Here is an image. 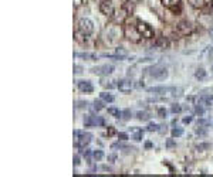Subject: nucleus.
Listing matches in <instances>:
<instances>
[{
  "label": "nucleus",
  "instance_id": "nucleus-1",
  "mask_svg": "<svg viewBox=\"0 0 213 177\" xmlns=\"http://www.w3.org/2000/svg\"><path fill=\"white\" fill-rule=\"evenodd\" d=\"M147 91L149 94H159V95L171 94L172 97H176V95L182 94V88H176V86H151Z\"/></svg>",
  "mask_w": 213,
  "mask_h": 177
},
{
  "label": "nucleus",
  "instance_id": "nucleus-2",
  "mask_svg": "<svg viewBox=\"0 0 213 177\" xmlns=\"http://www.w3.org/2000/svg\"><path fill=\"white\" fill-rule=\"evenodd\" d=\"M124 35L131 41V43H139L144 37L141 35V33L138 31L136 29V24H131V23H127L125 27H124Z\"/></svg>",
  "mask_w": 213,
  "mask_h": 177
},
{
  "label": "nucleus",
  "instance_id": "nucleus-3",
  "mask_svg": "<svg viewBox=\"0 0 213 177\" xmlns=\"http://www.w3.org/2000/svg\"><path fill=\"white\" fill-rule=\"evenodd\" d=\"M147 74H149L152 78H155V80H159L162 81L165 80L166 77H168V68L164 67V65H152V67H149L147 69Z\"/></svg>",
  "mask_w": 213,
  "mask_h": 177
},
{
  "label": "nucleus",
  "instance_id": "nucleus-4",
  "mask_svg": "<svg viewBox=\"0 0 213 177\" xmlns=\"http://www.w3.org/2000/svg\"><path fill=\"white\" fill-rule=\"evenodd\" d=\"M77 31H80L84 35H91L94 33V23L90 18L82 17V18L78 20V23H77Z\"/></svg>",
  "mask_w": 213,
  "mask_h": 177
},
{
  "label": "nucleus",
  "instance_id": "nucleus-5",
  "mask_svg": "<svg viewBox=\"0 0 213 177\" xmlns=\"http://www.w3.org/2000/svg\"><path fill=\"white\" fill-rule=\"evenodd\" d=\"M136 29H138V31L141 33V35L144 37V38H147V40H151V38H153L155 37V31H153V29L148 24L147 21H142V20H136Z\"/></svg>",
  "mask_w": 213,
  "mask_h": 177
},
{
  "label": "nucleus",
  "instance_id": "nucleus-6",
  "mask_svg": "<svg viewBox=\"0 0 213 177\" xmlns=\"http://www.w3.org/2000/svg\"><path fill=\"white\" fill-rule=\"evenodd\" d=\"M74 136L77 138V146L81 147V149H84L85 146H88L91 143V140H92V135L90 132H78V130H75Z\"/></svg>",
  "mask_w": 213,
  "mask_h": 177
},
{
  "label": "nucleus",
  "instance_id": "nucleus-7",
  "mask_svg": "<svg viewBox=\"0 0 213 177\" xmlns=\"http://www.w3.org/2000/svg\"><path fill=\"white\" fill-rule=\"evenodd\" d=\"M193 31H195V26L188 20H183L176 24V33L179 35H190Z\"/></svg>",
  "mask_w": 213,
  "mask_h": 177
},
{
  "label": "nucleus",
  "instance_id": "nucleus-8",
  "mask_svg": "<svg viewBox=\"0 0 213 177\" xmlns=\"http://www.w3.org/2000/svg\"><path fill=\"white\" fill-rule=\"evenodd\" d=\"M99 12L104 16L112 17L115 14V7L112 0H99Z\"/></svg>",
  "mask_w": 213,
  "mask_h": 177
},
{
  "label": "nucleus",
  "instance_id": "nucleus-9",
  "mask_svg": "<svg viewBox=\"0 0 213 177\" xmlns=\"http://www.w3.org/2000/svg\"><path fill=\"white\" fill-rule=\"evenodd\" d=\"M162 6L175 14H179L182 12V0H162Z\"/></svg>",
  "mask_w": 213,
  "mask_h": 177
},
{
  "label": "nucleus",
  "instance_id": "nucleus-10",
  "mask_svg": "<svg viewBox=\"0 0 213 177\" xmlns=\"http://www.w3.org/2000/svg\"><path fill=\"white\" fill-rule=\"evenodd\" d=\"M115 69V67L112 64H104V65H98V67H92L90 71L95 75H110L112 74Z\"/></svg>",
  "mask_w": 213,
  "mask_h": 177
},
{
  "label": "nucleus",
  "instance_id": "nucleus-11",
  "mask_svg": "<svg viewBox=\"0 0 213 177\" xmlns=\"http://www.w3.org/2000/svg\"><path fill=\"white\" fill-rule=\"evenodd\" d=\"M118 89H119V92H122V94H129L132 89H134V86H135V84H134V81L132 80H128V78H125V80H119L118 81Z\"/></svg>",
  "mask_w": 213,
  "mask_h": 177
},
{
  "label": "nucleus",
  "instance_id": "nucleus-12",
  "mask_svg": "<svg viewBox=\"0 0 213 177\" xmlns=\"http://www.w3.org/2000/svg\"><path fill=\"white\" fill-rule=\"evenodd\" d=\"M84 125H85V126H104V125H105V120H104L101 116L88 115L87 118H84Z\"/></svg>",
  "mask_w": 213,
  "mask_h": 177
},
{
  "label": "nucleus",
  "instance_id": "nucleus-13",
  "mask_svg": "<svg viewBox=\"0 0 213 177\" xmlns=\"http://www.w3.org/2000/svg\"><path fill=\"white\" fill-rule=\"evenodd\" d=\"M77 86H78V89L84 92V94H92L94 92V85H92V82L88 80L85 81H78L77 82Z\"/></svg>",
  "mask_w": 213,
  "mask_h": 177
},
{
  "label": "nucleus",
  "instance_id": "nucleus-14",
  "mask_svg": "<svg viewBox=\"0 0 213 177\" xmlns=\"http://www.w3.org/2000/svg\"><path fill=\"white\" fill-rule=\"evenodd\" d=\"M153 46H155L156 48H168V47H169V40H168V37H164V35L156 37Z\"/></svg>",
  "mask_w": 213,
  "mask_h": 177
},
{
  "label": "nucleus",
  "instance_id": "nucleus-15",
  "mask_svg": "<svg viewBox=\"0 0 213 177\" xmlns=\"http://www.w3.org/2000/svg\"><path fill=\"white\" fill-rule=\"evenodd\" d=\"M197 105L202 106H212L213 105V97L212 95H203L197 99Z\"/></svg>",
  "mask_w": 213,
  "mask_h": 177
},
{
  "label": "nucleus",
  "instance_id": "nucleus-16",
  "mask_svg": "<svg viewBox=\"0 0 213 177\" xmlns=\"http://www.w3.org/2000/svg\"><path fill=\"white\" fill-rule=\"evenodd\" d=\"M74 57L82 58V60H88V61H94V60L98 58V55H95V54H92V52H75Z\"/></svg>",
  "mask_w": 213,
  "mask_h": 177
},
{
  "label": "nucleus",
  "instance_id": "nucleus-17",
  "mask_svg": "<svg viewBox=\"0 0 213 177\" xmlns=\"http://www.w3.org/2000/svg\"><path fill=\"white\" fill-rule=\"evenodd\" d=\"M189 4L195 9H203L206 4H208V0H188Z\"/></svg>",
  "mask_w": 213,
  "mask_h": 177
},
{
  "label": "nucleus",
  "instance_id": "nucleus-18",
  "mask_svg": "<svg viewBox=\"0 0 213 177\" xmlns=\"http://www.w3.org/2000/svg\"><path fill=\"white\" fill-rule=\"evenodd\" d=\"M136 119L145 122V120H149V119H151V115H149V112H147V111H139V112H136Z\"/></svg>",
  "mask_w": 213,
  "mask_h": 177
},
{
  "label": "nucleus",
  "instance_id": "nucleus-19",
  "mask_svg": "<svg viewBox=\"0 0 213 177\" xmlns=\"http://www.w3.org/2000/svg\"><path fill=\"white\" fill-rule=\"evenodd\" d=\"M206 75H208V72L205 68H197L195 71V78H197V80H205Z\"/></svg>",
  "mask_w": 213,
  "mask_h": 177
},
{
  "label": "nucleus",
  "instance_id": "nucleus-20",
  "mask_svg": "<svg viewBox=\"0 0 213 177\" xmlns=\"http://www.w3.org/2000/svg\"><path fill=\"white\" fill-rule=\"evenodd\" d=\"M132 139H134L135 142H141V140L144 139V130L136 129V130L134 132V135H132Z\"/></svg>",
  "mask_w": 213,
  "mask_h": 177
},
{
  "label": "nucleus",
  "instance_id": "nucleus-21",
  "mask_svg": "<svg viewBox=\"0 0 213 177\" xmlns=\"http://www.w3.org/2000/svg\"><path fill=\"white\" fill-rule=\"evenodd\" d=\"M99 98L104 101V102H114L115 98L111 95V94H108V92H101L99 94Z\"/></svg>",
  "mask_w": 213,
  "mask_h": 177
},
{
  "label": "nucleus",
  "instance_id": "nucleus-22",
  "mask_svg": "<svg viewBox=\"0 0 213 177\" xmlns=\"http://www.w3.org/2000/svg\"><path fill=\"white\" fill-rule=\"evenodd\" d=\"M108 113L114 118H121L122 116V111H119L118 108H108Z\"/></svg>",
  "mask_w": 213,
  "mask_h": 177
},
{
  "label": "nucleus",
  "instance_id": "nucleus-23",
  "mask_svg": "<svg viewBox=\"0 0 213 177\" xmlns=\"http://www.w3.org/2000/svg\"><path fill=\"white\" fill-rule=\"evenodd\" d=\"M92 106H94V109L95 111H101V109H104V102H102V99H95L94 102H92Z\"/></svg>",
  "mask_w": 213,
  "mask_h": 177
},
{
  "label": "nucleus",
  "instance_id": "nucleus-24",
  "mask_svg": "<svg viewBox=\"0 0 213 177\" xmlns=\"http://www.w3.org/2000/svg\"><path fill=\"white\" fill-rule=\"evenodd\" d=\"M102 57H105V58H111V60H115V61H122V60H125L124 57L116 55V54H102Z\"/></svg>",
  "mask_w": 213,
  "mask_h": 177
},
{
  "label": "nucleus",
  "instance_id": "nucleus-25",
  "mask_svg": "<svg viewBox=\"0 0 213 177\" xmlns=\"http://www.w3.org/2000/svg\"><path fill=\"white\" fill-rule=\"evenodd\" d=\"M92 157H94L97 161H99L102 157H104V152H102V150H99V149L94 150V152H92Z\"/></svg>",
  "mask_w": 213,
  "mask_h": 177
},
{
  "label": "nucleus",
  "instance_id": "nucleus-26",
  "mask_svg": "<svg viewBox=\"0 0 213 177\" xmlns=\"http://www.w3.org/2000/svg\"><path fill=\"white\" fill-rule=\"evenodd\" d=\"M171 133H172V138H179L183 135V129L182 128H173L171 130Z\"/></svg>",
  "mask_w": 213,
  "mask_h": 177
},
{
  "label": "nucleus",
  "instance_id": "nucleus-27",
  "mask_svg": "<svg viewBox=\"0 0 213 177\" xmlns=\"http://www.w3.org/2000/svg\"><path fill=\"white\" fill-rule=\"evenodd\" d=\"M115 54H116V55H121V57L125 58V57L128 55V51L124 48V47H116V48H115Z\"/></svg>",
  "mask_w": 213,
  "mask_h": 177
},
{
  "label": "nucleus",
  "instance_id": "nucleus-28",
  "mask_svg": "<svg viewBox=\"0 0 213 177\" xmlns=\"http://www.w3.org/2000/svg\"><path fill=\"white\" fill-rule=\"evenodd\" d=\"M210 149V143H199L196 146V150L199 152H205V150H209Z\"/></svg>",
  "mask_w": 213,
  "mask_h": 177
},
{
  "label": "nucleus",
  "instance_id": "nucleus-29",
  "mask_svg": "<svg viewBox=\"0 0 213 177\" xmlns=\"http://www.w3.org/2000/svg\"><path fill=\"white\" fill-rule=\"evenodd\" d=\"M159 128H161V126H159L158 123H149L147 130L148 132H159Z\"/></svg>",
  "mask_w": 213,
  "mask_h": 177
},
{
  "label": "nucleus",
  "instance_id": "nucleus-30",
  "mask_svg": "<svg viewBox=\"0 0 213 177\" xmlns=\"http://www.w3.org/2000/svg\"><path fill=\"white\" fill-rule=\"evenodd\" d=\"M171 112H172V113H180V112H182V106L178 105V103L172 105V106H171Z\"/></svg>",
  "mask_w": 213,
  "mask_h": 177
},
{
  "label": "nucleus",
  "instance_id": "nucleus-31",
  "mask_svg": "<svg viewBox=\"0 0 213 177\" xmlns=\"http://www.w3.org/2000/svg\"><path fill=\"white\" fill-rule=\"evenodd\" d=\"M131 116H132V113H131V111L129 109H124L122 111V119H125V120H128V119H131Z\"/></svg>",
  "mask_w": 213,
  "mask_h": 177
},
{
  "label": "nucleus",
  "instance_id": "nucleus-32",
  "mask_svg": "<svg viewBox=\"0 0 213 177\" xmlns=\"http://www.w3.org/2000/svg\"><path fill=\"white\" fill-rule=\"evenodd\" d=\"M158 116L159 118H166V115H168V111L165 109V108H158Z\"/></svg>",
  "mask_w": 213,
  "mask_h": 177
},
{
  "label": "nucleus",
  "instance_id": "nucleus-33",
  "mask_svg": "<svg viewBox=\"0 0 213 177\" xmlns=\"http://www.w3.org/2000/svg\"><path fill=\"white\" fill-rule=\"evenodd\" d=\"M118 139H119V140H122V142H125V140H128V139H129V136H128V133L121 132V133H118Z\"/></svg>",
  "mask_w": 213,
  "mask_h": 177
},
{
  "label": "nucleus",
  "instance_id": "nucleus-34",
  "mask_svg": "<svg viewBox=\"0 0 213 177\" xmlns=\"http://www.w3.org/2000/svg\"><path fill=\"white\" fill-rule=\"evenodd\" d=\"M196 133L199 135V136H205V135H206L208 132H206V129H205V128H202V126H197Z\"/></svg>",
  "mask_w": 213,
  "mask_h": 177
},
{
  "label": "nucleus",
  "instance_id": "nucleus-35",
  "mask_svg": "<svg viewBox=\"0 0 213 177\" xmlns=\"http://www.w3.org/2000/svg\"><path fill=\"white\" fill-rule=\"evenodd\" d=\"M208 125H210V122L206 120V119H199L197 120V126H208Z\"/></svg>",
  "mask_w": 213,
  "mask_h": 177
},
{
  "label": "nucleus",
  "instance_id": "nucleus-36",
  "mask_svg": "<svg viewBox=\"0 0 213 177\" xmlns=\"http://www.w3.org/2000/svg\"><path fill=\"white\" fill-rule=\"evenodd\" d=\"M82 71H84V68L81 65H74V74L80 75V74H82Z\"/></svg>",
  "mask_w": 213,
  "mask_h": 177
},
{
  "label": "nucleus",
  "instance_id": "nucleus-37",
  "mask_svg": "<svg viewBox=\"0 0 213 177\" xmlns=\"http://www.w3.org/2000/svg\"><path fill=\"white\" fill-rule=\"evenodd\" d=\"M101 85H102V86H105V88H110V89L115 86L114 84H111L110 81H101Z\"/></svg>",
  "mask_w": 213,
  "mask_h": 177
},
{
  "label": "nucleus",
  "instance_id": "nucleus-38",
  "mask_svg": "<svg viewBox=\"0 0 213 177\" xmlns=\"http://www.w3.org/2000/svg\"><path fill=\"white\" fill-rule=\"evenodd\" d=\"M107 135H108V136H114V135H116V130H115V128H112V126H108V129H107Z\"/></svg>",
  "mask_w": 213,
  "mask_h": 177
},
{
  "label": "nucleus",
  "instance_id": "nucleus-39",
  "mask_svg": "<svg viewBox=\"0 0 213 177\" xmlns=\"http://www.w3.org/2000/svg\"><path fill=\"white\" fill-rule=\"evenodd\" d=\"M176 146V142L173 139H168L166 140V147H175Z\"/></svg>",
  "mask_w": 213,
  "mask_h": 177
},
{
  "label": "nucleus",
  "instance_id": "nucleus-40",
  "mask_svg": "<svg viewBox=\"0 0 213 177\" xmlns=\"http://www.w3.org/2000/svg\"><path fill=\"white\" fill-rule=\"evenodd\" d=\"M87 105H88V103H87V102H84V101H78V102H77V108H78V109L87 108Z\"/></svg>",
  "mask_w": 213,
  "mask_h": 177
},
{
  "label": "nucleus",
  "instance_id": "nucleus-41",
  "mask_svg": "<svg viewBox=\"0 0 213 177\" xmlns=\"http://www.w3.org/2000/svg\"><path fill=\"white\" fill-rule=\"evenodd\" d=\"M192 120H193V118H192V116H185V118L182 119V122H183L185 125H188V123H190Z\"/></svg>",
  "mask_w": 213,
  "mask_h": 177
},
{
  "label": "nucleus",
  "instance_id": "nucleus-42",
  "mask_svg": "<svg viewBox=\"0 0 213 177\" xmlns=\"http://www.w3.org/2000/svg\"><path fill=\"white\" fill-rule=\"evenodd\" d=\"M80 163H81V161H80V156L75 155V156H74V166H80Z\"/></svg>",
  "mask_w": 213,
  "mask_h": 177
},
{
  "label": "nucleus",
  "instance_id": "nucleus-43",
  "mask_svg": "<svg viewBox=\"0 0 213 177\" xmlns=\"http://www.w3.org/2000/svg\"><path fill=\"white\" fill-rule=\"evenodd\" d=\"M116 160V155L112 153V155H108V161H115Z\"/></svg>",
  "mask_w": 213,
  "mask_h": 177
},
{
  "label": "nucleus",
  "instance_id": "nucleus-44",
  "mask_svg": "<svg viewBox=\"0 0 213 177\" xmlns=\"http://www.w3.org/2000/svg\"><path fill=\"white\" fill-rule=\"evenodd\" d=\"M196 113H199V115H203V108H202V105L196 106Z\"/></svg>",
  "mask_w": 213,
  "mask_h": 177
},
{
  "label": "nucleus",
  "instance_id": "nucleus-45",
  "mask_svg": "<svg viewBox=\"0 0 213 177\" xmlns=\"http://www.w3.org/2000/svg\"><path fill=\"white\" fill-rule=\"evenodd\" d=\"M152 142H145V149H151V147H152Z\"/></svg>",
  "mask_w": 213,
  "mask_h": 177
},
{
  "label": "nucleus",
  "instance_id": "nucleus-46",
  "mask_svg": "<svg viewBox=\"0 0 213 177\" xmlns=\"http://www.w3.org/2000/svg\"><path fill=\"white\" fill-rule=\"evenodd\" d=\"M102 170H110V172H111L112 169H111V167H108V166H102Z\"/></svg>",
  "mask_w": 213,
  "mask_h": 177
},
{
  "label": "nucleus",
  "instance_id": "nucleus-47",
  "mask_svg": "<svg viewBox=\"0 0 213 177\" xmlns=\"http://www.w3.org/2000/svg\"><path fill=\"white\" fill-rule=\"evenodd\" d=\"M121 1H122V3H127V1H128V0H121Z\"/></svg>",
  "mask_w": 213,
  "mask_h": 177
},
{
  "label": "nucleus",
  "instance_id": "nucleus-48",
  "mask_svg": "<svg viewBox=\"0 0 213 177\" xmlns=\"http://www.w3.org/2000/svg\"><path fill=\"white\" fill-rule=\"evenodd\" d=\"M210 33H212V34H213V30H212V31H210Z\"/></svg>",
  "mask_w": 213,
  "mask_h": 177
}]
</instances>
